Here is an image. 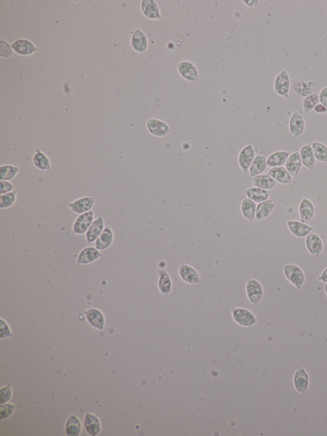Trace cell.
<instances>
[{
  "label": "cell",
  "mask_w": 327,
  "mask_h": 436,
  "mask_svg": "<svg viewBox=\"0 0 327 436\" xmlns=\"http://www.w3.org/2000/svg\"><path fill=\"white\" fill-rule=\"evenodd\" d=\"M305 246L314 258H318L324 250V241L319 235L312 231L305 237Z\"/></svg>",
  "instance_id": "cell-11"
},
{
  "label": "cell",
  "mask_w": 327,
  "mask_h": 436,
  "mask_svg": "<svg viewBox=\"0 0 327 436\" xmlns=\"http://www.w3.org/2000/svg\"><path fill=\"white\" fill-rule=\"evenodd\" d=\"M179 274L184 282L190 285L198 284L200 282V277L198 272L190 265L183 264L179 267Z\"/></svg>",
  "instance_id": "cell-15"
},
{
  "label": "cell",
  "mask_w": 327,
  "mask_h": 436,
  "mask_svg": "<svg viewBox=\"0 0 327 436\" xmlns=\"http://www.w3.org/2000/svg\"><path fill=\"white\" fill-rule=\"evenodd\" d=\"M104 229V219L102 217L95 219L85 233V239L87 243L90 244L95 243Z\"/></svg>",
  "instance_id": "cell-19"
},
{
  "label": "cell",
  "mask_w": 327,
  "mask_h": 436,
  "mask_svg": "<svg viewBox=\"0 0 327 436\" xmlns=\"http://www.w3.org/2000/svg\"><path fill=\"white\" fill-rule=\"evenodd\" d=\"M303 165L309 170H313L316 165V158L314 156L311 142L304 145L299 151Z\"/></svg>",
  "instance_id": "cell-22"
},
{
  "label": "cell",
  "mask_w": 327,
  "mask_h": 436,
  "mask_svg": "<svg viewBox=\"0 0 327 436\" xmlns=\"http://www.w3.org/2000/svg\"><path fill=\"white\" fill-rule=\"evenodd\" d=\"M13 336L11 329L7 322L1 319V327H0V337L1 338H8Z\"/></svg>",
  "instance_id": "cell-43"
},
{
  "label": "cell",
  "mask_w": 327,
  "mask_h": 436,
  "mask_svg": "<svg viewBox=\"0 0 327 436\" xmlns=\"http://www.w3.org/2000/svg\"><path fill=\"white\" fill-rule=\"evenodd\" d=\"M20 172L18 166L12 165H3L0 166V180L10 181L16 178Z\"/></svg>",
  "instance_id": "cell-37"
},
{
  "label": "cell",
  "mask_w": 327,
  "mask_h": 436,
  "mask_svg": "<svg viewBox=\"0 0 327 436\" xmlns=\"http://www.w3.org/2000/svg\"><path fill=\"white\" fill-rule=\"evenodd\" d=\"M303 163L299 152L296 151L290 154L285 164V168L290 173L293 178H299L300 172L303 167Z\"/></svg>",
  "instance_id": "cell-18"
},
{
  "label": "cell",
  "mask_w": 327,
  "mask_h": 436,
  "mask_svg": "<svg viewBox=\"0 0 327 436\" xmlns=\"http://www.w3.org/2000/svg\"><path fill=\"white\" fill-rule=\"evenodd\" d=\"M12 48L17 53L23 56L30 55L37 51L34 44L26 39H20L14 42L12 44Z\"/></svg>",
  "instance_id": "cell-28"
},
{
  "label": "cell",
  "mask_w": 327,
  "mask_h": 436,
  "mask_svg": "<svg viewBox=\"0 0 327 436\" xmlns=\"http://www.w3.org/2000/svg\"><path fill=\"white\" fill-rule=\"evenodd\" d=\"M293 383H294L295 389L300 394L304 395L307 391L309 385V376L304 368L302 366H299L297 372H295Z\"/></svg>",
  "instance_id": "cell-20"
},
{
  "label": "cell",
  "mask_w": 327,
  "mask_h": 436,
  "mask_svg": "<svg viewBox=\"0 0 327 436\" xmlns=\"http://www.w3.org/2000/svg\"><path fill=\"white\" fill-rule=\"evenodd\" d=\"M305 128V120L299 111H295L291 115L289 122V130L291 136L299 137L303 134Z\"/></svg>",
  "instance_id": "cell-13"
},
{
  "label": "cell",
  "mask_w": 327,
  "mask_h": 436,
  "mask_svg": "<svg viewBox=\"0 0 327 436\" xmlns=\"http://www.w3.org/2000/svg\"><path fill=\"white\" fill-rule=\"evenodd\" d=\"M313 111L314 112L318 113V114H325V113H327V108L324 105L321 104L320 103L319 104H318L314 107Z\"/></svg>",
  "instance_id": "cell-46"
},
{
  "label": "cell",
  "mask_w": 327,
  "mask_h": 436,
  "mask_svg": "<svg viewBox=\"0 0 327 436\" xmlns=\"http://www.w3.org/2000/svg\"><path fill=\"white\" fill-rule=\"evenodd\" d=\"M252 182L255 187L265 190H271L278 184V182L268 174H261L254 177L252 178Z\"/></svg>",
  "instance_id": "cell-32"
},
{
  "label": "cell",
  "mask_w": 327,
  "mask_h": 436,
  "mask_svg": "<svg viewBox=\"0 0 327 436\" xmlns=\"http://www.w3.org/2000/svg\"><path fill=\"white\" fill-rule=\"evenodd\" d=\"M234 321L243 327H251L257 323V319L249 309L238 308L232 313Z\"/></svg>",
  "instance_id": "cell-8"
},
{
  "label": "cell",
  "mask_w": 327,
  "mask_h": 436,
  "mask_svg": "<svg viewBox=\"0 0 327 436\" xmlns=\"http://www.w3.org/2000/svg\"><path fill=\"white\" fill-rule=\"evenodd\" d=\"M313 149L314 156L318 161L322 163L327 162V146L324 143L320 142H311Z\"/></svg>",
  "instance_id": "cell-38"
},
{
  "label": "cell",
  "mask_w": 327,
  "mask_h": 436,
  "mask_svg": "<svg viewBox=\"0 0 327 436\" xmlns=\"http://www.w3.org/2000/svg\"><path fill=\"white\" fill-rule=\"evenodd\" d=\"M283 271L286 279L297 289H301L305 279L303 269L295 264H287L284 265Z\"/></svg>",
  "instance_id": "cell-1"
},
{
  "label": "cell",
  "mask_w": 327,
  "mask_h": 436,
  "mask_svg": "<svg viewBox=\"0 0 327 436\" xmlns=\"http://www.w3.org/2000/svg\"><path fill=\"white\" fill-rule=\"evenodd\" d=\"M270 193V190H265L255 186L249 187L245 191L246 197L257 204L269 199Z\"/></svg>",
  "instance_id": "cell-30"
},
{
  "label": "cell",
  "mask_w": 327,
  "mask_h": 436,
  "mask_svg": "<svg viewBox=\"0 0 327 436\" xmlns=\"http://www.w3.org/2000/svg\"><path fill=\"white\" fill-rule=\"evenodd\" d=\"M313 82L305 80H296L291 83V87L298 97L306 98L314 93Z\"/></svg>",
  "instance_id": "cell-24"
},
{
  "label": "cell",
  "mask_w": 327,
  "mask_h": 436,
  "mask_svg": "<svg viewBox=\"0 0 327 436\" xmlns=\"http://www.w3.org/2000/svg\"><path fill=\"white\" fill-rule=\"evenodd\" d=\"M244 3H245V5L248 6V7L251 8H256L258 4V1H253V0H251V1H243Z\"/></svg>",
  "instance_id": "cell-48"
},
{
  "label": "cell",
  "mask_w": 327,
  "mask_h": 436,
  "mask_svg": "<svg viewBox=\"0 0 327 436\" xmlns=\"http://www.w3.org/2000/svg\"><path fill=\"white\" fill-rule=\"evenodd\" d=\"M85 315L88 322L93 328L102 330L105 326V317L102 311L95 308H90L85 311Z\"/></svg>",
  "instance_id": "cell-21"
},
{
  "label": "cell",
  "mask_w": 327,
  "mask_h": 436,
  "mask_svg": "<svg viewBox=\"0 0 327 436\" xmlns=\"http://www.w3.org/2000/svg\"><path fill=\"white\" fill-rule=\"evenodd\" d=\"M320 103L327 108V86L320 90L319 94Z\"/></svg>",
  "instance_id": "cell-45"
},
{
  "label": "cell",
  "mask_w": 327,
  "mask_h": 436,
  "mask_svg": "<svg viewBox=\"0 0 327 436\" xmlns=\"http://www.w3.org/2000/svg\"><path fill=\"white\" fill-rule=\"evenodd\" d=\"M0 395H1V404L7 403L9 401L12 396L11 385L8 384L7 386L1 387Z\"/></svg>",
  "instance_id": "cell-42"
},
{
  "label": "cell",
  "mask_w": 327,
  "mask_h": 436,
  "mask_svg": "<svg viewBox=\"0 0 327 436\" xmlns=\"http://www.w3.org/2000/svg\"><path fill=\"white\" fill-rule=\"evenodd\" d=\"M290 75L286 70H282L276 76L274 82L276 93L284 98H288L291 88Z\"/></svg>",
  "instance_id": "cell-3"
},
{
  "label": "cell",
  "mask_w": 327,
  "mask_h": 436,
  "mask_svg": "<svg viewBox=\"0 0 327 436\" xmlns=\"http://www.w3.org/2000/svg\"><path fill=\"white\" fill-rule=\"evenodd\" d=\"M33 163L35 167L41 171L49 172L52 169L51 160L43 151L37 149L33 156Z\"/></svg>",
  "instance_id": "cell-25"
},
{
  "label": "cell",
  "mask_w": 327,
  "mask_h": 436,
  "mask_svg": "<svg viewBox=\"0 0 327 436\" xmlns=\"http://www.w3.org/2000/svg\"><path fill=\"white\" fill-rule=\"evenodd\" d=\"M267 158L264 154H258L255 157L252 165L249 168L251 178L263 174L267 168Z\"/></svg>",
  "instance_id": "cell-29"
},
{
  "label": "cell",
  "mask_w": 327,
  "mask_h": 436,
  "mask_svg": "<svg viewBox=\"0 0 327 436\" xmlns=\"http://www.w3.org/2000/svg\"><path fill=\"white\" fill-rule=\"evenodd\" d=\"M255 157L256 152L253 145H247L242 149L238 154V163L243 172H248Z\"/></svg>",
  "instance_id": "cell-9"
},
{
  "label": "cell",
  "mask_w": 327,
  "mask_h": 436,
  "mask_svg": "<svg viewBox=\"0 0 327 436\" xmlns=\"http://www.w3.org/2000/svg\"><path fill=\"white\" fill-rule=\"evenodd\" d=\"M276 202L273 200L268 199L257 205L256 210L255 220L261 221L265 220L271 214L275 207Z\"/></svg>",
  "instance_id": "cell-27"
},
{
  "label": "cell",
  "mask_w": 327,
  "mask_h": 436,
  "mask_svg": "<svg viewBox=\"0 0 327 436\" xmlns=\"http://www.w3.org/2000/svg\"><path fill=\"white\" fill-rule=\"evenodd\" d=\"M267 174L271 176L274 180L280 184L284 185L290 184L293 182V178L284 166L271 168Z\"/></svg>",
  "instance_id": "cell-23"
},
{
  "label": "cell",
  "mask_w": 327,
  "mask_h": 436,
  "mask_svg": "<svg viewBox=\"0 0 327 436\" xmlns=\"http://www.w3.org/2000/svg\"><path fill=\"white\" fill-rule=\"evenodd\" d=\"M246 294L249 301L254 305L258 304L263 296V288L259 281L255 279H250L247 281Z\"/></svg>",
  "instance_id": "cell-7"
},
{
  "label": "cell",
  "mask_w": 327,
  "mask_h": 436,
  "mask_svg": "<svg viewBox=\"0 0 327 436\" xmlns=\"http://www.w3.org/2000/svg\"><path fill=\"white\" fill-rule=\"evenodd\" d=\"M81 424L80 420L76 416L70 415L67 421L66 431L67 436H78L80 435Z\"/></svg>",
  "instance_id": "cell-36"
},
{
  "label": "cell",
  "mask_w": 327,
  "mask_h": 436,
  "mask_svg": "<svg viewBox=\"0 0 327 436\" xmlns=\"http://www.w3.org/2000/svg\"><path fill=\"white\" fill-rule=\"evenodd\" d=\"M17 201V191L0 195V208L1 209H7L12 207Z\"/></svg>",
  "instance_id": "cell-40"
},
{
  "label": "cell",
  "mask_w": 327,
  "mask_h": 436,
  "mask_svg": "<svg viewBox=\"0 0 327 436\" xmlns=\"http://www.w3.org/2000/svg\"><path fill=\"white\" fill-rule=\"evenodd\" d=\"M325 290H326V293L327 296V283H326V285H325Z\"/></svg>",
  "instance_id": "cell-49"
},
{
  "label": "cell",
  "mask_w": 327,
  "mask_h": 436,
  "mask_svg": "<svg viewBox=\"0 0 327 436\" xmlns=\"http://www.w3.org/2000/svg\"><path fill=\"white\" fill-rule=\"evenodd\" d=\"M95 220V214L93 210L79 214L73 223L72 231L75 235L85 234L88 230Z\"/></svg>",
  "instance_id": "cell-2"
},
{
  "label": "cell",
  "mask_w": 327,
  "mask_h": 436,
  "mask_svg": "<svg viewBox=\"0 0 327 436\" xmlns=\"http://www.w3.org/2000/svg\"><path fill=\"white\" fill-rule=\"evenodd\" d=\"M318 280L320 282H324L325 283H327V267L326 269H324V271L322 272V273L318 277Z\"/></svg>",
  "instance_id": "cell-47"
},
{
  "label": "cell",
  "mask_w": 327,
  "mask_h": 436,
  "mask_svg": "<svg viewBox=\"0 0 327 436\" xmlns=\"http://www.w3.org/2000/svg\"><path fill=\"white\" fill-rule=\"evenodd\" d=\"M102 256V253L97 248L93 246H87L79 252L76 263L78 265H88L95 262Z\"/></svg>",
  "instance_id": "cell-10"
},
{
  "label": "cell",
  "mask_w": 327,
  "mask_h": 436,
  "mask_svg": "<svg viewBox=\"0 0 327 436\" xmlns=\"http://www.w3.org/2000/svg\"><path fill=\"white\" fill-rule=\"evenodd\" d=\"M159 280H158V288L160 290L161 293L164 296H167L172 290L173 287V283H172L171 279L169 273L164 269H161L158 272Z\"/></svg>",
  "instance_id": "cell-33"
},
{
  "label": "cell",
  "mask_w": 327,
  "mask_h": 436,
  "mask_svg": "<svg viewBox=\"0 0 327 436\" xmlns=\"http://www.w3.org/2000/svg\"><path fill=\"white\" fill-rule=\"evenodd\" d=\"M15 410L16 405H14L13 404L5 403L1 404V406H0V419L3 420V419L8 418V416H10V415L13 413Z\"/></svg>",
  "instance_id": "cell-41"
},
{
  "label": "cell",
  "mask_w": 327,
  "mask_h": 436,
  "mask_svg": "<svg viewBox=\"0 0 327 436\" xmlns=\"http://www.w3.org/2000/svg\"><path fill=\"white\" fill-rule=\"evenodd\" d=\"M257 203L249 198L245 197L241 204V212L242 216L249 222H252L255 220Z\"/></svg>",
  "instance_id": "cell-34"
},
{
  "label": "cell",
  "mask_w": 327,
  "mask_h": 436,
  "mask_svg": "<svg viewBox=\"0 0 327 436\" xmlns=\"http://www.w3.org/2000/svg\"><path fill=\"white\" fill-rule=\"evenodd\" d=\"M299 213L300 221L308 223L311 222L315 213V207L313 203L308 199H303L299 204Z\"/></svg>",
  "instance_id": "cell-17"
},
{
  "label": "cell",
  "mask_w": 327,
  "mask_h": 436,
  "mask_svg": "<svg viewBox=\"0 0 327 436\" xmlns=\"http://www.w3.org/2000/svg\"><path fill=\"white\" fill-rule=\"evenodd\" d=\"M131 46L134 51L140 53H145L148 49L147 37L141 29H136L131 36Z\"/></svg>",
  "instance_id": "cell-14"
},
{
  "label": "cell",
  "mask_w": 327,
  "mask_h": 436,
  "mask_svg": "<svg viewBox=\"0 0 327 436\" xmlns=\"http://www.w3.org/2000/svg\"><path fill=\"white\" fill-rule=\"evenodd\" d=\"M146 128L152 135L164 137L171 134L172 130L168 124L161 120L151 118L146 121Z\"/></svg>",
  "instance_id": "cell-6"
},
{
  "label": "cell",
  "mask_w": 327,
  "mask_h": 436,
  "mask_svg": "<svg viewBox=\"0 0 327 436\" xmlns=\"http://www.w3.org/2000/svg\"><path fill=\"white\" fill-rule=\"evenodd\" d=\"M141 9L144 16L151 20H160L162 15L158 4L154 0H142Z\"/></svg>",
  "instance_id": "cell-12"
},
{
  "label": "cell",
  "mask_w": 327,
  "mask_h": 436,
  "mask_svg": "<svg viewBox=\"0 0 327 436\" xmlns=\"http://www.w3.org/2000/svg\"><path fill=\"white\" fill-rule=\"evenodd\" d=\"M287 225L290 232L299 238L307 237L314 230L313 227L310 226L307 223L301 222L300 220L288 221Z\"/></svg>",
  "instance_id": "cell-16"
},
{
  "label": "cell",
  "mask_w": 327,
  "mask_h": 436,
  "mask_svg": "<svg viewBox=\"0 0 327 436\" xmlns=\"http://www.w3.org/2000/svg\"><path fill=\"white\" fill-rule=\"evenodd\" d=\"M95 201L93 197H83L69 203L68 207L73 213L79 215L92 210Z\"/></svg>",
  "instance_id": "cell-4"
},
{
  "label": "cell",
  "mask_w": 327,
  "mask_h": 436,
  "mask_svg": "<svg viewBox=\"0 0 327 436\" xmlns=\"http://www.w3.org/2000/svg\"><path fill=\"white\" fill-rule=\"evenodd\" d=\"M85 426L88 433L91 436H97L101 431V424H100L99 419L93 414H86Z\"/></svg>",
  "instance_id": "cell-35"
},
{
  "label": "cell",
  "mask_w": 327,
  "mask_h": 436,
  "mask_svg": "<svg viewBox=\"0 0 327 436\" xmlns=\"http://www.w3.org/2000/svg\"><path fill=\"white\" fill-rule=\"evenodd\" d=\"M320 103L319 94L314 92L306 97L303 101V107L305 114L313 110L314 107Z\"/></svg>",
  "instance_id": "cell-39"
},
{
  "label": "cell",
  "mask_w": 327,
  "mask_h": 436,
  "mask_svg": "<svg viewBox=\"0 0 327 436\" xmlns=\"http://www.w3.org/2000/svg\"><path fill=\"white\" fill-rule=\"evenodd\" d=\"M16 186L10 181L0 180V195H3L14 191Z\"/></svg>",
  "instance_id": "cell-44"
},
{
  "label": "cell",
  "mask_w": 327,
  "mask_h": 436,
  "mask_svg": "<svg viewBox=\"0 0 327 436\" xmlns=\"http://www.w3.org/2000/svg\"><path fill=\"white\" fill-rule=\"evenodd\" d=\"M114 240V233L110 227H106L95 242V247L99 251L108 249Z\"/></svg>",
  "instance_id": "cell-26"
},
{
  "label": "cell",
  "mask_w": 327,
  "mask_h": 436,
  "mask_svg": "<svg viewBox=\"0 0 327 436\" xmlns=\"http://www.w3.org/2000/svg\"><path fill=\"white\" fill-rule=\"evenodd\" d=\"M177 71L184 79L190 82L198 81V69L193 63L187 60L182 61L177 64Z\"/></svg>",
  "instance_id": "cell-5"
},
{
  "label": "cell",
  "mask_w": 327,
  "mask_h": 436,
  "mask_svg": "<svg viewBox=\"0 0 327 436\" xmlns=\"http://www.w3.org/2000/svg\"><path fill=\"white\" fill-rule=\"evenodd\" d=\"M290 155V152L286 151L274 152L267 158V166L270 168L284 166Z\"/></svg>",
  "instance_id": "cell-31"
}]
</instances>
